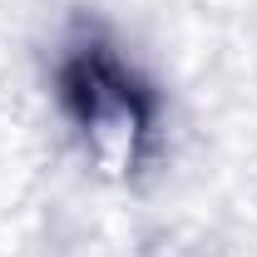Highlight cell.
Wrapping results in <instances>:
<instances>
[{"mask_svg":"<svg viewBox=\"0 0 257 257\" xmlns=\"http://www.w3.org/2000/svg\"><path fill=\"white\" fill-rule=\"evenodd\" d=\"M55 79L64 114L89 139L94 159H104L109 168H134L144 159L159 128V99L104 35H79L64 50Z\"/></svg>","mask_w":257,"mask_h":257,"instance_id":"cell-1","label":"cell"}]
</instances>
